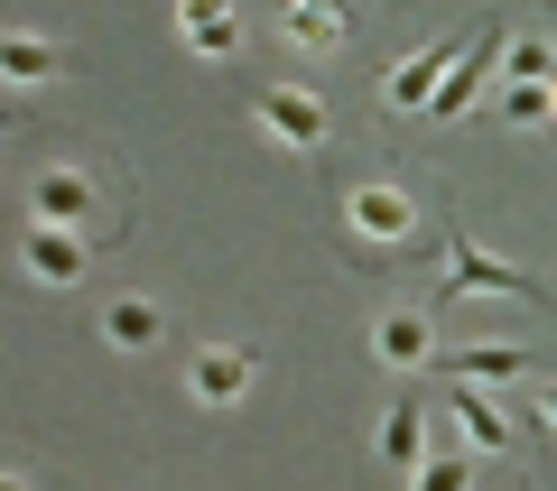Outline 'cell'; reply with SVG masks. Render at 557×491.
<instances>
[{"instance_id": "6da1fadb", "label": "cell", "mask_w": 557, "mask_h": 491, "mask_svg": "<svg viewBox=\"0 0 557 491\" xmlns=\"http://www.w3.org/2000/svg\"><path fill=\"white\" fill-rule=\"evenodd\" d=\"M465 288H474V297H520V306H548V288H539V278L530 269H511V260H493V251H483V241H446V297H465Z\"/></svg>"}, {"instance_id": "7a4b0ae2", "label": "cell", "mask_w": 557, "mask_h": 491, "mask_svg": "<svg viewBox=\"0 0 557 491\" xmlns=\"http://www.w3.org/2000/svg\"><path fill=\"white\" fill-rule=\"evenodd\" d=\"M502 38H511V28L483 20V28H474V47H456V65L437 75V93L418 102V112H428V121H465V112H474V93H483V75L502 65Z\"/></svg>"}, {"instance_id": "3957f363", "label": "cell", "mask_w": 557, "mask_h": 491, "mask_svg": "<svg viewBox=\"0 0 557 491\" xmlns=\"http://www.w3.org/2000/svg\"><path fill=\"white\" fill-rule=\"evenodd\" d=\"M251 380H260V353H251V343H214V353L186 362V399H196V408H233Z\"/></svg>"}, {"instance_id": "277c9868", "label": "cell", "mask_w": 557, "mask_h": 491, "mask_svg": "<svg viewBox=\"0 0 557 491\" xmlns=\"http://www.w3.org/2000/svg\"><path fill=\"white\" fill-rule=\"evenodd\" d=\"M260 121H270L278 149H325V130H335V121H325V102L307 93V84H270V93H260Z\"/></svg>"}, {"instance_id": "5b68a950", "label": "cell", "mask_w": 557, "mask_h": 491, "mask_svg": "<svg viewBox=\"0 0 557 491\" xmlns=\"http://www.w3.org/2000/svg\"><path fill=\"white\" fill-rule=\"evenodd\" d=\"M28 223L84 232V223H94V177H84V167H38V186H28Z\"/></svg>"}, {"instance_id": "8992f818", "label": "cell", "mask_w": 557, "mask_h": 491, "mask_svg": "<svg viewBox=\"0 0 557 491\" xmlns=\"http://www.w3.org/2000/svg\"><path fill=\"white\" fill-rule=\"evenodd\" d=\"M20 260L38 288H75L84 269H94V251H84V232H57V223H28L20 232Z\"/></svg>"}, {"instance_id": "52a82bcc", "label": "cell", "mask_w": 557, "mask_h": 491, "mask_svg": "<svg viewBox=\"0 0 557 491\" xmlns=\"http://www.w3.org/2000/svg\"><path fill=\"white\" fill-rule=\"evenodd\" d=\"M344 223H354L362 241H409L418 232V204L399 196V186H354V196H344Z\"/></svg>"}, {"instance_id": "ba28073f", "label": "cell", "mask_w": 557, "mask_h": 491, "mask_svg": "<svg viewBox=\"0 0 557 491\" xmlns=\"http://www.w3.org/2000/svg\"><path fill=\"white\" fill-rule=\"evenodd\" d=\"M446 408H456V427H465V445H474V454H502V445H511V408H502L483 380H456Z\"/></svg>"}, {"instance_id": "9c48e42d", "label": "cell", "mask_w": 557, "mask_h": 491, "mask_svg": "<svg viewBox=\"0 0 557 491\" xmlns=\"http://www.w3.org/2000/svg\"><path fill=\"white\" fill-rule=\"evenodd\" d=\"M177 38L196 56H242V10L233 0H177Z\"/></svg>"}, {"instance_id": "30bf717a", "label": "cell", "mask_w": 557, "mask_h": 491, "mask_svg": "<svg viewBox=\"0 0 557 491\" xmlns=\"http://www.w3.org/2000/svg\"><path fill=\"white\" fill-rule=\"evenodd\" d=\"M278 38L288 47H344L354 38V0H288L278 10Z\"/></svg>"}, {"instance_id": "8fae6325", "label": "cell", "mask_w": 557, "mask_h": 491, "mask_svg": "<svg viewBox=\"0 0 557 491\" xmlns=\"http://www.w3.org/2000/svg\"><path fill=\"white\" fill-rule=\"evenodd\" d=\"M456 47H465V38H437V47H418L409 65H391V84H381V102H399V112H418V102L437 93V75L456 65Z\"/></svg>"}, {"instance_id": "7c38bea8", "label": "cell", "mask_w": 557, "mask_h": 491, "mask_svg": "<svg viewBox=\"0 0 557 491\" xmlns=\"http://www.w3.org/2000/svg\"><path fill=\"white\" fill-rule=\"evenodd\" d=\"M168 335V315L149 306V297H112V306H102V343H112V353H139V343H159Z\"/></svg>"}, {"instance_id": "4fadbf2b", "label": "cell", "mask_w": 557, "mask_h": 491, "mask_svg": "<svg viewBox=\"0 0 557 491\" xmlns=\"http://www.w3.org/2000/svg\"><path fill=\"white\" fill-rule=\"evenodd\" d=\"M0 75H10V84H57V75H65V47L20 38V28H0Z\"/></svg>"}, {"instance_id": "5bb4252c", "label": "cell", "mask_w": 557, "mask_h": 491, "mask_svg": "<svg viewBox=\"0 0 557 491\" xmlns=\"http://www.w3.org/2000/svg\"><path fill=\"white\" fill-rule=\"evenodd\" d=\"M456 380H483V390L530 380V353H520V343H465V353H456Z\"/></svg>"}, {"instance_id": "9a60e30c", "label": "cell", "mask_w": 557, "mask_h": 491, "mask_svg": "<svg viewBox=\"0 0 557 491\" xmlns=\"http://www.w3.org/2000/svg\"><path fill=\"white\" fill-rule=\"evenodd\" d=\"M372 445H381V464H391V473H409L418 454H428V408H391Z\"/></svg>"}, {"instance_id": "2e32d148", "label": "cell", "mask_w": 557, "mask_h": 491, "mask_svg": "<svg viewBox=\"0 0 557 491\" xmlns=\"http://www.w3.org/2000/svg\"><path fill=\"white\" fill-rule=\"evenodd\" d=\"M372 353H381V362H399V372H409V362H428V353H437V335H428V315H381V335H372Z\"/></svg>"}, {"instance_id": "e0dca14e", "label": "cell", "mask_w": 557, "mask_h": 491, "mask_svg": "<svg viewBox=\"0 0 557 491\" xmlns=\"http://www.w3.org/2000/svg\"><path fill=\"white\" fill-rule=\"evenodd\" d=\"M409 491H474V464H465V454H418Z\"/></svg>"}, {"instance_id": "ac0fdd59", "label": "cell", "mask_w": 557, "mask_h": 491, "mask_svg": "<svg viewBox=\"0 0 557 491\" xmlns=\"http://www.w3.org/2000/svg\"><path fill=\"white\" fill-rule=\"evenodd\" d=\"M502 65H511V84H557V47H539V38H502Z\"/></svg>"}, {"instance_id": "d6986e66", "label": "cell", "mask_w": 557, "mask_h": 491, "mask_svg": "<svg viewBox=\"0 0 557 491\" xmlns=\"http://www.w3.org/2000/svg\"><path fill=\"white\" fill-rule=\"evenodd\" d=\"M557 112V84H511L502 93V121H548Z\"/></svg>"}, {"instance_id": "ffe728a7", "label": "cell", "mask_w": 557, "mask_h": 491, "mask_svg": "<svg viewBox=\"0 0 557 491\" xmlns=\"http://www.w3.org/2000/svg\"><path fill=\"white\" fill-rule=\"evenodd\" d=\"M539 417H548V427H557V380H539Z\"/></svg>"}, {"instance_id": "44dd1931", "label": "cell", "mask_w": 557, "mask_h": 491, "mask_svg": "<svg viewBox=\"0 0 557 491\" xmlns=\"http://www.w3.org/2000/svg\"><path fill=\"white\" fill-rule=\"evenodd\" d=\"M0 491H28V482H20V473H0Z\"/></svg>"}]
</instances>
